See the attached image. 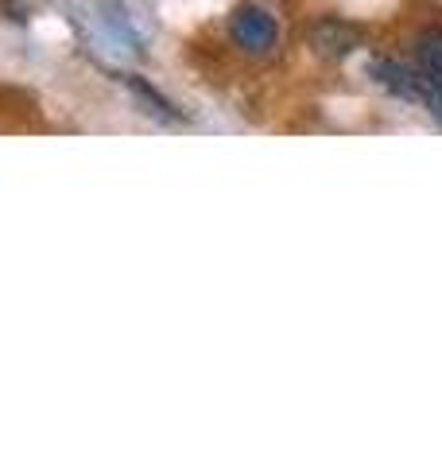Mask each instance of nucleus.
Wrapping results in <instances>:
<instances>
[{
    "label": "nucleus",
    "instance_id": "1",
    "mask_svg": "<svg viewBox=\"0 0 442 466\" xmlns=\"http://www.w3.org/2000/svg\"><path fill=\"white\" fill-rule=\"evenodd\" d=\"M229 32H233V39H237L245 51L260 55V51H268L276 43V20H272L268 8L241 5L237 12H233V20H229Z\"/></svg>",
    "mask_w": 442,
    "mask_h": 466
},
{
    "label": "nucleus",
    "instance_id": "2",
    "mask_svg": "<svg viewBox=\"0 0 442 466\" xmlns=\"http://www.w3.org/2000/svg\"><path fill=\"white\" fill-rule=\"evenodd\" d=\"M357 43H361V32L346 20H318L311 27V47L322 58H346L349 51H357Z\"/></svg>",
    "mask_w": 442,
    "mask_h": 466
},
{
    "label": "nucleus",
    "instance_id": "3",
    "mask_svg": "<svg viewBox=\"0 0 442 466\" xmlns=\"http://www.w3.org/2000/svg\"><path fill=\"white\" fill-rule=\"evenodd\" d=\"M368 75L377 78L380 90H388L396 97H407V101H419V86H416V70L396 63V58H373L368 63Z\"/></svg>",
    "mask_w": 442,
    "mask_h": 466
},
{
    "label": "nucleus",
    "instance_id": "4",
    "mask_svg": "<svg viewBox=\"0 0 442 466\" xmlns=\"http://www.w3.org/2000/svg\"><path fill=\"white\" fill-rule=\"evenodd\" d=\"M416 86H419V101L427 109H431V116L442 125V75L438 70H416Z\"/></svg>",
    "mask_w": 442,
    "mask_h": 466
},
{
    "label": "nucleus",
    "instance_id": "5",
    "mask_svg": "<svg viewBox=\"0 0 442 466\" xmlns=\"http://www.w3.org/2000/svg\"><path fill=\"white\" fill-rule=\"evenodd\" d=\"M128 90L136 94V97L144 101V106H147V109H152V113L159 116V121H171V116H179V109H175L171 101H164V97H159V94H156V90H152V86H147V82H140V78H128Z\"/></svg>",
    "mask_w": 442,
    "mask_h": 466
},
{
    "label": "nucleus",
    "instance_id": "6",
    "mask_svg": "<svg viewBox=\"0 0 442 466\" xmlns=\"http://www.w3.org/2000/svg\"><path fill=\"white\" fill-rule=\"evenodd\" d=\"M416 51H419V66L423 70H438L442 75V32L431 27V32H423L416 39Z\"/></svg>",
    "mask_w": 442,
    "mask_h": 466
}]
</instances>
